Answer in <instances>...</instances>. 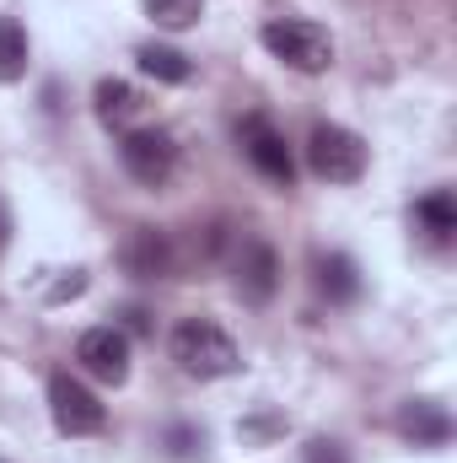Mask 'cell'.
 I'll list each match as a JSON object with an SVG mask.
<instances>
[{
  "label": "cell",
  "instance_id": "6da1fadb",
  "mask_svg": "<svg viewBox=\"0 0 457 463\" xmlns=\"http://www.w3.org/2000/svg\"><path fill=\"white\" fill-rule=\"evenodd\" d=\"M173 361L189 377H200V383H216V377L242 372V350H237V340L216 318H183L173 329Z\"/></svg>",
  "mask_w": 457,
  "mask_h": 463
},
{
  "label": "cell",
  "instance_id": "7a4b0ae2",
  "mask_svg": "<svg viewBox=\"0 0 457 463\" xmlns=\"http://www.w3.org/2000/svg\"><path fill=\"white\" fill-rule=\"evenodd\" d=\"M258 38H264V49H269L280 65H291V71H302V76H323V71L334 65V38H329L323 22L280 16V22H264Z\"/></svg>",
  "mask_w": 457,
  "mask_h": 463
},
{
  "label": "cell",
  "instance_id": "3957f363",
  "mask_svg": "<svg viewBox=\"0 0 457 463\" xmlns=\"http://www.w3.org/2000/svg\"><path fill=\"white\" fill-rule=\"evenodd\" d=\"M307 167L323 184H355L366 173V140L344 124H318L307 135Z\"/></svg>",
  "mask_w": 457,
  "mask_h": 463
},
{
  "label": "cell",
  "instance_id": "277c9868",
  "mask_svg": "<svg viewBox=\"0 0 457 463\" xmlns=\"http://www.w3.org/2000/svg\"><path fill=\"white\" fill-rule=\"evenodd\" d=\"M118 162H124V173L135 184L162 189L173 178V167H178V146H173V135H162L151 124H135V129L118 135Z\"/></svg>",
  "mask_w": 457,
  "mask_h": 463
},
{
  "label": "cell",
  "instance_id": "5b68a950",
  "mask_svg": "<svg viewBox=\"0 0 457 463\" xmlns=\"http://www.w3.org/2000/svg\"><path fill=\"white\" fill-rule=\"evenodd\" d=\"M49 415H54V426L65 437H98L108 426V410L98 404V393L81 377H70V372L49 377Z\"/></svg>",
  "mask_w": 457,
  "mask_h": 463
},
{
  "label": "cell",
  "instance_id": "8992f818",
  "mask_svg": "<svg viewBox=\"0 0 457 463\" xmlns=\"http://www.w3.org/2000/svg\"><path fill=\"white\" fill-rule=\"evenodd\" d=\"M231 286H237V297L242 302H269L275 297V286H280V259H275V248L264 242V237H253V232H242L237 242H231Z\"/></svg>",
  "mask_w": 457,
  "mask_h": 463
},
{
  "label": "cell",
  "instance_id": "52a82bcc",
  "mask_svg": "<svg viewBox=\"0 0 457 463\" xmlns=\"http://www.w3.org/2000/svg\"><path fill=\"white\" fill-rule=\"evenodd\" d=\"M237 140H242V156L269 178V184H280V189H291V178H296V156H291V146H285V135L269 124L264 114H247L237 124Z\"/></svg>",
  "mask_w": 457,
  "mask_h": 463
},
{
  "label": "cell",
  "instance_id": "ba28073f",
  "mask_svg": "<svg viewBox=\"0 0 457 463\" xmlns=\"http://www.w3.org/2000/svg\"><path fill=\"white\" fill-rule=\"evenodd\" d=\"M76 361H81L98 383L118 388V383L129 377V340H124V329H114V324L87 329V335L76 340Z\"/></svg>",
  "mask_w": 457,
  "mask_h": 463
},
{
  "label": "cell",
  "instance_id": "9c48e42d",
  "mask_svg": "<svg viewBox=\"0 0 457 463\" xmlns=\"http://www.w3.org/2000/svg\"><path fill=\"white\" fill-rule=\"evenodd\" d=\"M118 259H124V269L135 280H167V275H178V248H173L167 232H156V227H135L124 237Z\"/></svg>",
  "mask_w": 457,
  "mask_h": 463
},
{
  "label": "cell",
  "instance_id": "30bf717a",
  "mask_svg": "<svg viewBox=\"0 0 457 463\" xmlns=\"http://www.w3.org/2000/svg\"><path fill=\"white\" fill-rule=\"evenodd\" d=\"M393 426L415 448H447L452 442V415H447L442 399H409V404H398V420Z\"/></svg>",
  "mask_w": 457,
  "mask_h": 463
},
{
  "label": "cell",
  "instance_id": "8fae6325",
  "mask_svg": "<svg viewBox=\"0 0 457 463\" xmlns=\"http://www.w3.org/2000/svg\"><path fill=\"white\" fill-rule=\"evenodd\" d=\"M318 291L329 297V302H355L360 297V269H355V259L350 253H318Z\"/></svg>",
  "mask_w": 457,
  "mask_h": 463
},
{
  "label": "cell",
  "instance_id": "7c38bea8",
  "mask_svg": "<svg viewBox=\"0 0 457 463\" xmlns=\"http://www.w3.org/2000/svg\"><path fill=\"white\" fill-rule=\"evenodd\" d=\"M92 103H98V118L114 124V129H135V118H140V109H145L140 92H135L129 81H98Z\"/></svg>",
  "mask_w": 457,
  "mask_h": 463
},
{
  "label": "cell",
  "instance_id": "4fadbf2b",
  "mask_svg": "<svg viewBox=\"0 0 457 463\" xmlns=\"http://www.w3.org/2000/svg\"><path fill=\"white\" fill-rule=\"evenodd\" d=\"M135 60H140V71H145L151 81H162V87H183V81L194 76L189 54H178V49H167V43H140Z\"/></svg>",
  "mask_w": 457,
  "mask_h": 463
},
{
  "label": "cell",
  "instance_id": "5bb4252c",
  "mask_svg": "<svg viewBox=\"0 0 457 463\" xmlns=\"http://www.w3.org/2000/svg\"><path fill=\"white\" fill-rule=\"evenodd\" d=\"M27 76V27L16 16H0V87Z\"/></svg>",
  "mask_w": 457,
  "mask_h": 463
},
{
  "label": "cell",
  "instance_id": "9a60e30c",
  "mask_svg": "<svg viewBox=\"0 0 457 463\" xmlns=\"http://www.w3.org/2000/svg\"><path fill=\"white\" fill-rule=\"evenodd\" d=\"M415 222L431 232L436 242H447V237L457 232V200H452V189H431V194L415 205Z\"/></svg>",
  "mask_w": 457,
  "mask_h": 463
},
{
  "label": "cell",
  "instance_id": "2e32d148",
  "mask_svg": "<svg viewBox=\"0 0 457 463\" xmlns=\"http://www.w3.org/2000/svg\"><path fill=\"white\" fill-rule=\"evenodd\" d=\"M200 11H205V0H145V16H151L156 27H167V33L194 27V22H200Z\"/></svg>",
  "mask_w": 457,
  "mask_h": 463
},
{
  "label": "cell",
  "instance_id": "e0dca14e",
  "mask_svg": "<svg viewBox=\"0 0 457 463\" xmlns=\"http://www.w3.org/2000/svg\"><path fill=\"white\" fill-rule=\"evenodd\" d=\"M302 463H350V453H344V442H334V437H312Z\"/></svg>",
  "mask_w": 457,
  "mask_h": 463
},
{
  "label": "cell",
  "instance_id": "ac0fdd59",
  "mask_svg": "<svg viewBox=\"0 0 457 463\" xmlns=\"http://www.w3.org/2000/svg\"><path fill=\"white\" fill-rule=\"evenodd\" d=\"M167 448H173L178 458H194V453L205 448V431H194V426H173V431H167Z\"/></svg>",
  "mask_w": 457,
  "mask_h": 463
},
{
  "label": "cell",
  "instance_id": "d6986e66",
  "mask_svg": "<svg viewBox=\"0 0 457 463\" xmlns=\"http://www.w3.org/2000/svg\"><path fill=\"white\" fill-rule=\"evenodd\" d=\"M280 431V420H253V426H242V437H275Z\"/></svg>",
  "mask_w": 457,
  "mask_h": 463
},
{
  "label": "cell",
  "instance_id": "ffe728a7",
  "mask_svg": "<svg viewBox=\"0 0 457 463\" xmlns=\"http://www.w3.org/2000/svg\"><path fill=\"white\" fill-rule=\"evenodd\" d=\"M124 318H129V329H135V335H145V329H151V324H145V313H140V307H129V313H124Z\"/></svg>",
  "mask_w": 457,
  "mask_h": 463
}]
</instances>
